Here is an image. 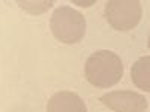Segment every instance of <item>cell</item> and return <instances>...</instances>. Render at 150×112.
Masks as SVG:
<instances>
[{
    "label": "cell",
    "mask_w": 150,
    "mask_h": 112,
    "mask_svg": "<svg viewBox=\"0 0 150 112\" xmlns=\"http://www.w3.org/2000/svg\"><path fill=\"white\" fill-rule=\"evenodd\" d=\"M84 75L86 79L96 88H108L122 79L123 61L116 52L99 49L87 58Z\"/></svg>",
    "instance_id": "6da1fadb"
},
{
    "label": "cell",
    "mask_w": 150,
    "mask_h": 112,
    "mask_svg": "<svg viewBox=\"0 0 150 112\" xmlns=\"http://www.w3.org/2000/svg\"><path fill=\"white\" fill-rule=\"evenodd\" d=\"M95 2L93 0H89V2H84V0H77L75 2V5H78V6H92Z\"/></svg>",
    "instance_id": "ba28073f"
},
{
    "label": "cell",
    "mask_w": 150,
    "mask_h": 112,
    "mask_svg": "<svg viewBox=\"0 0 150 112\" xmlns=\"http://www.w3.org/2000/svg\"><path fill=\"white\" fill-rule=\"evenodd\" d=\"M50 29L62 43H77L86 34V18L71 6H59L50 18Z\"/></svg>",
    "instance_id": "7a4b0ae2"
},
{
    "label": "cell",
    "mask_w": 150,
    "mask_h": 112,
    "mask_svg": "<svg viewBox=\"0 0 150 112\" xmlns=\"http://www.w3.org/2000/svg\"><path fill=\"white\" fill-rule=\"evenodd\" d=\"M101 102L114 112H146L149 108L147 99L131 90L110 91L101 97Z\"/></svg>",
    "instance_id": "277c9868"
},
{
    "label": "cell",
    "mask_w": 150,
    "mask_h": 112,
    "mask_svg": "<svg viewBox=\"0 0 150 112\" xmlns=\"http://www.w3.org/2000/svg\"><path fill=\"white\" fill-rule=\"evenodd\" d=\"M141 3L137 0H110L104 9L107 22L117 32L135 29L141 21Z\"/></svg>",
    "instance_id": "3957f363"
},
{
    "label": "cell",
    "mask_w": 150,
    "mask_h": 112,
    "mask_svg": "<svg viewBox=\"0 0 150 112\" xmlns=\"http://www.w3.org/2000/svg\"><path fill=\"white\" fill-rule=\"evenodd\" d=\"M47 112H87L84 100L74 91H57L50 97Z\"/></svg>",
    "instance_id": "5b68a950"
},
{
    "label": "cell",
    "mask_w": 150,
    "mask_h": 112,
    "mask_svg": "<svg viewBox=\"0 0 150 112\" xmlns=\"http://www.w3.org/2000/svg\"><path fill=\"white\" fill-rule=\"evenodd\" d=\"M18 6L32 15H41L53 6V2H50V0H45V2H26V0H18Z\"/></svg>",
    "instance_id": "52a82bcc"
},
{
    "label": "cell",
    "mask_w": 150,
    "mask_h": 112,
    "mask_svg": "<svg viewBox=\"0 0 150 112\" xmlns=\"http://www.w3.org/2000/svg\"><path fill=\"white\" fill-rule=\"evenodd\" d=\"M147 45H149V48H150V33H149V39H147Z\"/></svg>",
    "instance_id": "9c48e42d"
},
{
    "label": "cell",
    "mask_w": 150,
    "mask_h": 112,
    "mask_svg": "<svg viewBox=\"0 0 150 112\" xmlns=\"http://www.w3.org/2000/svg\"><path fill=\"white\" fill-rule=\"evenodd\" d=\"M131 79L137 88L150 93V55L140 57L131 66Z\"/></svg>",
    "instance_id": "8992f818"
}]
</instances>
